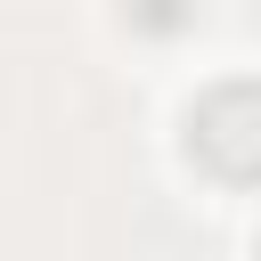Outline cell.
<instances>
[{
  "label": "cell",
  "instance_id": "6da1fadb",
  "mask_svg": "<svg viewBox=\"0 0 261 261\" xmlns=\"http://www.w3.org/2000/svg\"><path fill=\"white\" fill-rule=\"evenodd\" d=\"M245 114H253V90H245V82H228V90H212V106H196V147H212V163H220L228 179H245V171H253Z\"/></svg>",
  "mask_w": 261,
  "mask_h": 261
}]
</instances>
